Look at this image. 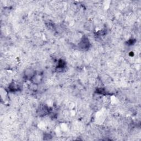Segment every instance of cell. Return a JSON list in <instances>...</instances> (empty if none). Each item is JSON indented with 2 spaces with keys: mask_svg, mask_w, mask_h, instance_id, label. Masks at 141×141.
Instances as JSON below:
<instances>
[{
  "mask_svg": "<svg viewBox=\"0 0 141 141\" xmlns=\"http://www.w3.org/2000/svg\"><path fill=\"white\" fill-rule=\"evenodd\" d=\"M31 79L32 80V82H33L34 84H38L41 82V81L42 80V78H41V77L40 75L35 74L34 75V76L32 77V78Z\"/></svg>",
  "mask_w": 141,
  "mask_h": 141,
  "instance_id": "7a4b0ae2",
  "label": "cell"
},
{
  "mask_svg": "<svg viewBox=\"0 0 141 141\" xmlns=\"http://www.w3.org/2000/svg\"><path fill=\"white\" fill-rule=\"evenodd\" d=\"M35 74V72L31 68H28L24 72V76L26 78L31 79Z\"/></svg>",
  "mask_w": 141,
  "mask_h": 141,
  "instance_id": "6da1fadb",
  "label": "cell"
}]
</instances>
